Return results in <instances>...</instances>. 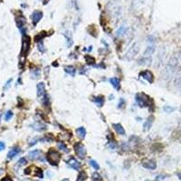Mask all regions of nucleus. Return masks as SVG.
I'll return each instance as SVG.
<instances>
[{
    "mask_svg": "<svg viewBox=\"0 0 181 181\" xmlns=\"http://www.w3.org/2000/svg\"><path fill=\"white\" fill-rule=\"evenodd\" d=\"M136 102L138 103V105L141 108H146L148 107L150 110H152L154 109V102L152 99H150L148 95H146L143 92L137 93L136 97H135Z\"/></svg>",
    "mask_w": 181,
    "mask_h": 181,
    "instance_id": "1",
    "label": "nucleus"
},
{
    "mask_svg": "<svg viewBox=\"0 0 181 181\" xmlns=\"http://www.w3.org/2000/svg\"><path fill=\"white\" fill-rule=\"evenodd\" d=\"M46 159L51 165L53 166H57L58 163L61 160V155L57 150L51 148L46 154Z\"/></svg>",
    "mask_w": 181,
    "mask_h": 181,
    "instance_id": "2",
    "label": "nucleus"
},
{
    "mask_svg": "<svg viewBox=\"0 0 181 181\" xmlns=\"http://www.w3.org/2000/svg\"><path fill=\"white\" fill-rule=\"evenodd\" d=\"M139 51H140V45L138 43H135L132 45V46L129 49V51L125 54V59L127 61H131L132 59H134L136 57V55L138 54Z\"/></svg>",
    "mask_w": 181,
    "mask_h": 181,
    "instance_id": "3",
    "label": "nucleus"
},
{
    "mask_svg": "<svg viewBox=\"0 0 181 181\" xmlns=\"http://www.w3.org/2000/svg\"><path fill=\"white\" fill-rule=\"evenodd\" d=\"M31 46V38L28 35H24L22 41V50H21V56H26L30 50Z\"/></svg>",
    "mask_w": 181,
    "mask_h": 181,
    "instance_id": "4",
    "label": "nucleus"
},
{
    "mask_svg": "<svg viewBox=\"0 0 181 181\" xmlns=\"http://www.w3.org/2000/svg\"><path fill=\"white\" fill-rule=\"evenodd\" d=\"M74 151L80 159H83L86 157V148L83 144H82V142H77L74 144Z\"/></svg>",
    "mask_w": 181,
    "mask_h": 181,
    "instance_id": "5",
    "label": "nucleus"
},
{
    "mask_svg": "<svg viewBox=\"0 0 181 181\" xmlns=\"http://www.w3.org/2000/svg\"><path fill=\"white\" fill-rule=\"evenodd\" d=\"M139 76L143 78L144 80H146V81L148 82L149 83H152L154 82V75L149 70H144V71L140 72V73H139Z\"/></svg>",
    "mask_w": 181,
    "mask_h": 181,
    "instance_id": "6",
    "label": "nucleus"
},
{
    "mask_svg": "<svg viewBox=\"0 0 181 181\" xmlns=\"http://www.w3.org/2000/svg\"><path fill=\"white\" fill-rule=\"evenodd\" d=\"M42 17H43V12L40 10H35L31 16V19L34 26H36L38 22L42 19Z\"/></svg>",
    "mask_w": 181,
    "mask_h": 181,
    "instance_id": "7",
    "label": "nucleus"
},
{
    "mask_svg": "<svg viewBox=\"0 0 181 181\" xmlns=\"http://www.w3.org/2000/svg\"><path fill=\"white\" fill-rule=\"evenodd\" d=\"M142 166L145 168L153 170V169H156V167H157V163L154 160H152V159H145V160L142 161Z\"/></svg>",
    "mask_w": 181,
    "mask_h": 181,
    "instance_id": "8",
    "label": "nucleus"
},
{
    "mask_svg": "<svg viewBox=\"0 0 181 181\" xmlns=\"http://www.w3.org/2000/svg\"><path fill=\"white\" fill-rule=\"evenodd\" d=\"M16 26L21 31L23 32V34L24 35V32H26V19H24V16H20V17H16Z\"/></svg>",
    "mask_w": 181,
    "mask_h": 181,
    "instance_id": "9",
    "label": "nucleus"
},
{
    "mask_svg": "<svg viewBox=\"0 0 181 181\" xmlns=\"http://www.w3.org/2000/svg\"><path fill=\"white\" fill-rule=\"evenodd\" d=\"M66 163H67V165L69 166V167H71L72 168L76 169V170H79L80 167H81V163H80L77 159H74V158H72V157L70 158Z\"/></svg>",
    "mask_w": 181,
    "mask_h": 181,
    "instance_id": "10",
    "label": "nucleus"
},
{
    "mask_svg": "<svg viewBox=\"0 0 181 181\" xmlns=\"http://www.w3.org/2000/svg\"><path fill=\"white\" fill-rule=\"evenodd\" d=\"M174 85L178 90L181 91V71L176 72L174 77Z\"/></svg>",
    "mask_w": 181,
    "mask_h": 181,
    "instance_id": "11",
    "label": "nucleus"
},
{
    "mask_svg": "<svg viewBox=\"0 0 181 181\" xmlns=\"http://www.w3.org/2000/svg\"><path fill=\"white\" fill-rule=\"evenodd\" d=\"M92 102L96 104L98 107H102L104 104V96L102 95H99V96H93L91 98Z\"/></svg>",
    "mask_w": 181,
    "mask_h": 181,
    "instance_id": "12",
    "label": "nucleus"
},
{
    "mask_svg": "<svg viewBox=\"0 0 181 181\" xmlns=\"http://www.w3.org/2000/svg\"><path fill=\"white\" fill-rule=\"evenodd\" d=\"M36 89H37V96L39 98L43 97L45 94V85L43 83H38L37 86H36Z\"/></svg>",
    "mask_w": 181,
    "mask_h": 181,
    "instance_id": "13",
    "label": "nucleus"
},
{
    "mask_svg": "<svg viewBox=\"0 0 181 181\" xmlns=\"http://www.w3.org/2000/svg\"><path fill=\"white\" fill-rule=\"evenodd\" d=\"M154 121V117L153 116H149V117L147 119V121H145L144 125H143V130L144 131H148V129H150V128L152 127V123Z\"/></svg>",
    "mask_w": 181,
    "mask_h": 181,
    "instance_id": "14",
    "label": "nucleus"
},
{
    "mask_svg": "<svg viewBox=\"0 0 181 181\" xmlns=\"http://www.w3.org/2000/svg\"><path fill=\"white\" fill-rule=\"evenodd\" d=\"M112 127H113V129H115V131L118 134L121 135V136L125 135V129L121 124H120V123H114V124H112Z\"/></svg>",
    "mask_w": 181,
    "mask_h": 181,
    "instance_id": "15",
    "label": "nucleus"
},
{
    "mask_svg": "<svg viewBox=\"0 0 181 181\" xmlns=\"http://www.w3.org/2000/svg\"><path fill=\"white\" fill-rule=\"evenodd\" d=\"M155 52V45H151L147 47V49L145 50L144 54H143V56L144 57H151V55L154 54Z\"/></svg>",
    "mask_w": 181,
    "mask_h": 181,
    "instance_id": "16",
    "label": "nucleus"
},
{
    "mask_svg": "<svg viewBox=\"0 0 181 181\" xmlns=\"http://www.w3.org/2000/svg\"><path fill=\"white\" fill-rule=\"evenodd\" d=\"M110 84L116 89V90H120V89H121V82H120V80L118 79L117 77L110 78Z\"/></svg>",
    "mask_w": 181,
    "mask_h": 181,
    "instance_id": "17",
    "label": "nucleus"
},
{
    "mask_svg": "<svg viewBox=\"0 0 181 181\" xmlns=\"http://www.w3.org/2000/svg\"><path fill=\"white\" fill-rule=\"evenodd\" d=\"M20 151H21V149L19 148H17V147L13 148L12 149L8 152V154H7V158H8V159H13V158H15L16 155H18V154L20 153Z\"/></svg>",
    "mask_w": 181,
    "mask_h": 181,
    "instance_id": "18",
    "label": "nucleus"
},
{
    "mask_svg": "<svg viewBox=\"0 0 181 181\" xmlns=\"http://www.w3.org/2000/svg\"><path fill=\"white\" fill-rule=\"evenodd\" d=\"M76 134H77V136L79 137L80 139L83 140V139L85 138V136H86V129H85V128H83V127L78 128V129H76Z\"/></svg>",
    "mask_w": 181,
    "mask_h": 181,
    "instance_id": "19",
    "label": "nucleus"
},
{
    "mask_svg": "<svg viewBox=\"0 0 181 181\" xmlns=\"http://www.w3.org/2000/svg\"><path fill=\"white\" fill-rule=\"evenodd\" d=\"M64 36H65V39H66V45H67V47H71L73 43V41H72V34L71 32H65L64 34Z\"/></svg>",
    "mask_w": 181,
    "mask_h": 181,
    "instance_id": "20",
    "label": "nucleus"
},
{
    "mask_svg": "<svg viewBox=\"0 0 181 181\" xmlns=\"http://www.w3.org/2000/svg\"><path fill=\"white\" fill-rule=\"evenodd\" d=\"M32 128L37 131H43V130H45V129H46V126H45V124H43V123H40V122L34 123V124L32 125Z\"/></svg>",
    "mask_w": 181,
    "mask_h": 181,
    "instance_id": "21",
    "label": "nucleus"
},
{
    "mask_svg": "<svg viewBox=\"0 0 181 181\" xmlns=\"http://www.w3.org/2000/svg\"><path fill=\"white\" fill-rule=\"evenodd\" d=\"M29 158L31 159H39L40 155H41V151L38 149H35V150H32V151L29 152Z\"/></svg>",
    "mask_w": 181,
    "mask_h": 181,
    "instance_id": "22",
    "label": "nucleus"
},
{
    "mask_svg": "<svg viewBox=\"0 0 181 181\" xmlns=\"http://www.w3.org/2000/svg\"><path fill=\"white\" fill-rule=\"evenodd\" d=\"M64 71L67 74H70L71 76H74L75 75V72H76V69L72 65H68V66H65L64 67Z\"/></svg>",
    "mask_w": 181,
    "mask_h": 181,
    "instance_id": "23",
    "label": "nucleus"
},
{
    "mask_svg": "<svg viewBox=\"0 0 181 181\" xmlns=\"http://www.w3.org/2000/svg\"><path fill=\"white\" fill-rule=\"evenodd\" d=\"M37 48H38V51H39L40 53H45V45H43V41L38 42Z\"/></svg>",
    "mask_w": 181,
    "mask_h": 181,
    "instance_id": "24",
    "label": "nucleus"
},
{
    "mask_svg": "<svg viewBox=\"0 0 181 181\" xmlns=\"http://www.w3.org/2000/svg\"><path fill=\"white\" fill-rule=\"evenodd\" d=\"M126 27H125L124 26H121V27L118 29V31H117V36H121V35H124L125 33H126Z\"/></svg>",
    "mask_w": 181,
    "mask_h": 181,
    "instance_id": "25",
    "label": "nucleus"
},
{
    "mask_svg": "<svg viewBox=\"0 0 181 181\" xmlns=\"http://www.w3.org/2000/svg\"><path fill=\"white\" fill-rule=\"evenodd\" d=\"M45 35H46V32H41L39 35L35 36V41L37 42V43L40 41H43V37H45Z\"/></svg>",
    "mask_w": 181,
    "mask_h": 181,
    "instance_id": "26",
    "label": "nucleus"
},
{
    "mask_svg": "<svg viewBox=\"0 0 181 181\" xmlns=\"http://www.w3.org/2000/svg\"><path fill=\"white\" fill-rule=\"evenodd\" d=\"M85 60H86L87 64H88L89 65H91V64H93L95 63V59L93 58L92 56H91V55H86V56H85Z\"/></svg>",
    "mask_w": 181,
    "mask_h": 181,
    "instance_id": "27",
    "label": "nucleus"
},
{
    "mask_svg": "<svg viewBox=\"0 0 181 181\" xmlns=\"http://www.w3.org/2000/svg\"><path fill=\"white\" fill-rule=\"evenodd\" d=\"M92 180L93 181H103L102 180V176H101L99 173H97V172H95V173H93L92 174Z\"/></svg>",
    "mask_w": 181,
    "mask_h": 181,
    "instance_id": "28",
    "label": "nucleus"
},
{
    "mask_svg": "<svg viewBox=\"0 0 181 181\" xmlns=\"http://www.w3.org/2000/svg\"><path fill=\"white\" fill-rule=\"evenodd\" d=\"M163 110H164V111L167 112V113H171V112H173L175 110V108L171 107V106H168V105H166L163 107Z\"/></svg>",
    "mask_w": 181,
    "mask_h": 181,
    "instance_id": "29",
    "label": "nucleus"
},
{
    "mask_svg": "<svg viewBox=\"0 0 181 181\" xmlns=\"http://www.w3.org/2000/svg\"><path fill=\"white\" fill-rule=\"evenodd\" d=\"M58 148H60L61 150H63V151H64V152H68L67 147H66V145L64 144V142H59V143H58Z\"/></svg>",
    "mask_w": 181,
    "mask_h": 181,
    "instance_id": "30",
    "label": "nucleus"
},
{
    "mask_svg": "<svg viewBox=\"0 0 181 181\" xmlns=\"http://www.w3.org/2000/svg\"><path fill=\"white\" fill-rule=\"evenodd\" d=\"M90 165L94 169H96V170H98V169L100 168V166L98 165V163H97L95 160H93V159H91V160H90Z\"/></svg>",
    "mask_w": 181,
    "mask_h": 181,
    "instance_id": "31",
    "label": "nucleus"
},
{
    "mask_svg": "<svg viewBox=\"0 0 181 181\" xmlns=\"http://www.w3.org/2000/svg\"><path fill=\"white\" fill-rule=\"evenodd\" d=\"M125 104H126V102H125V101L123 100L122 98H121L119 100V103H118V109H122L125 107Z\"/></svg>",
    "mask_w": 181,
    "mask_h": 181,
    "instance_id": "32",
    "label": "nucleus"
},
{
    "mask_svg": "<svg viewBox=\"0 0 181 181\" xmlns=\"http://www.w3.org/2000/svg\"><path fill=\"white\" fill-rule=\"evenodd\" d=\"M12 117H13V112L11 110H8V111H7V113L5 115V121H9Z\"/></svg>",
    "mask_w": 181,
    "mask_h": 181,
    "instance_id": "33",
    "label": "nucleus"
},
{
    "mask_svg": "<svg viewBox=\"0 0 181 181\" xmlns=\"http://www.w3.org/2000/svg\"><path fill=\"white\" fill-rule=\"evenodd\" d=\"M40 69H36L35 72H32V75H33V78H39L40 77Z\"/></svg>",
    "mask_w": 181,
    "mask_h": 181,
    "instance_id": "34",
    "label": "nucleus"
},
{
    "mask_svg": "<svg viewBox=\"0 0 181 181\" xmlns=\"http://www.w3.org/2000/svg\"><path fill=\"white\" fill-rule=\"evenodd\" d=\"M26 163H27V161H26V159H19V161L17 162V166L18 167H22V166L26 165Z\"/></svg>",
    "mask_w": 181,
    "mask_h": 181,
    "instance_id": "35",
    "label": "nucleus"
},
{
    "mask_svg": "<svg viewBox=\"0 0 181 181\" xmlns=\"http://www.w3.org/2000/svg\"><path fill=\"white\" fill-rule=\"evenodd\" d=\"M40 140V138H38V137H35V138H34L33 140H31V141L29 142V145L30 146H34L35 144H36L38 142V140Z\"/></svg>",
    "mask_w": 181,
    "mask_h": 181,
    "instance_id": "36",
    "label": "nucleus"
},
{
    "mask_svg": "<svg viewBox=\"0 0 181 181\" xmlns=\"http://www.w3.org/2000/svg\"><path fill=\"white\" fill-rule=\"evenodd\" d=\"M36 176H38L40 178H42L43 177V172H42V170H41L40 168H37V169H36Z\"/></svg>",
    "mask_w": 181,
    "mask_h": 181,
    "instance_id": "37",
    "label": "nucleus"
},
{
    "mask_svg": "<svg viewBox=\"0 0 181 181\" xmlns=\"http://www.w3.org/2000/svg\"><path fill=\"white\" fill-rule=\"evenodd\" d=\"M11 83H12V79H9L8 81H7V84H5V86H4V90H7V88H8V87L10 86Z\"/></svg>",
    "mask_w": 181,
    "mask_h": 181,
    "instance_id": "38",
    "label": "nucleus"
},
{
    "mask_svg": "<svg viewBox=\"0 0 181 181\" xmlns=\"http://www.w3.org/2000/svg\"><path fill=\"white\" fill-rule=\"evenodd\" d=\"M5 145L4 142H2V141H0V151L1 150H3V149H5Z\"/></svg>",
    "mask_w": 181,
    "mask_h": 181,
    "instance_id": "39",
    "label": "nucleus"
},
{
    "mask_svg": "<svg viewBox=\"0 0 181 181\" xmlns=\"http://www.w3.org/2000/svg\"><path fill=\"white\" fill-rule=\"evenodd\" d=\"M178 178H179V179H181V171L178 173Z\"/></svg>",
    "mask_w": 181,
    "mask_h": 181,
    "instance_id": "40",
    "label": "nucleus"
},
{
    "mask_svg": "<svg viewBox=\"0 0 181 181\" xmlns=\"http://www.w3.org/2000/svg\"><path fill=\"white\" fill-rule=\"evenodd\" d=\"M3 172H4V170L2 168H0V176H1L2 174H3Z\"/></svg>",
    "mask_w": 181,
    "mask_h": 181,
    "instance_id": "41",
    "label": "nucleus"
},
{
    "mask_svg": "<svg viewBox=\"0 0 181 181\" xmlns=\"http://www.w3.org/2000/svg\"><path fill=\"white\" fill-rule=\"evenodd\" d=\"M63 181H70V180H69V179H64Z\"/></svg>",
    "mask_w": 181,
    "mask_h": 181,
    "instance_id": "42",
    "label": "nucleus"
},
{
    "mask_svg": "<svg viewBox=\"0 0 181 181\" xmlns=\"http://www.w3.org/2000/svg\"><path fill=\"white\" fill-rule=\"evenodd\" d=\"M180 111H181V109H180Z\"/></svg>",
    "mask_w": 181,
    "mask_h": 181,
    "instance_id": "43",
    "label": "nucleus"
}]
</instances>
